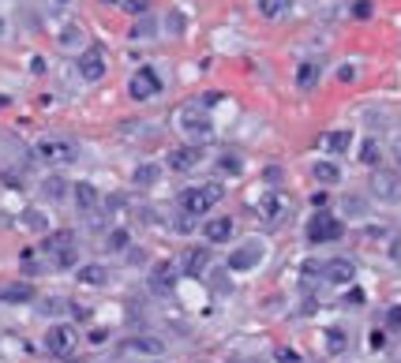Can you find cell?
<instances>
[{"label": "cell", "mask_w": 401, "mask_h": 363, "mask_svg": "<svg viewBox=\"0 0 401 363\" xmlns=\"http://www.w3.org/2000/svg\"><path fill=\"white\" fill-rule=\"evenodd\" d=\"M218 199H222V188H214V184H195V188L180 191L177 206L188 217H203V214H210L214 206H218Z\"/></svg>", "instance_id": "obj_1"}, {"label": "cell", "mask_w": 401, "mask_h": 363, "mask_svg": "<svg viewBox=\"0 0 401 363\" xmlns=\"http://www.w3.org/2000/svg\"><path fill=\"white\" fill-rule=\"evenodd\" d=\"M304 236H308V244H334V240L345 236V225H341L338 214H327V210H322V214H315V217H308Z\"/></svg>", "instance_id": "obj_2"}, {"label": "cell", "mask_w": 401, "mask_h": 363, "mask_svg": "<svg viewBox=\"0 0 401 363\" xmlns=\"http://www.w3.org/2000/svg\"><path fill=\"white\" fill-rule=\"evenodd\" d=\"M41 251L53 259V266H72L75 262V233H68V228H60V233H49L46 244H41Z\"/></svg>", "instance_id": "obj_3"}, {"label": "cell", "mask_w": 401, "mask_h": 363, "mask_svg": "<svg viewBox=\"0 0 401 363\" xmlns=\"http://www.w3.org/2000/svg\"><path fill=\"white\" fill-rule=\"evenodd\" d=\"M128 94L135 97V102H150V97L161 94V75L154 68H135L132 79H128Z\"/></svg>", "instance_id": "obj_4"}, {"label": "cell", "mask_w": 401, "mask_h": 363, "mask_svg": "<svg viewBox=\"0 0 401 363\" xmlns=\"http://www.w3.org/2000/svg\"><path fill=\"white\" fill-rule=\"evenodd\" d=\"M75 345H79V337H75V326L57 322V326L46 329V352H49V356H72Z\"/></svg>", "instance_id": "obj_5"}, {"label": "cell", "mask_w": 401, "mask_h": 363, "mask_svg": "<svg viewBox=\"0 0 401 363\" xmlns=\"http://www.w3.org/2000/svg\"><path fill=\"white\" fill-rule=\"evenodd\" d=\"M177 124H180V131L188 135L191 142H203V139H210V116L203 113V109H180L177 113Z\"/></svg>", "instance_id": "obj_6"}, {"label": "cell", "mask_w": 401, "mask_h": 363, "mask_svg": "<svg viewBox=\"0 0 401 363\" xmlns=\"http://www.w3.org/2000/svg\"><path fill=\"white\" fill-rule=\"evenodd\" d=\"M34 153H38V161H46V165H72L75 161V142H68V139H41L34 146Z\"/></svg>", "instance_id": "obj_7"}, {"label": "cell", "mask_w": 401, "mask_h": 363, "mask_svg": "<svg viewBox=\"0 0 401 363\" xmlns=\"http://www.w3.org/2000/svg\"><path fill=\"white\" fill-rule=\"evenodd\" d=\"M263 255H266V244L259 236H252L229 255V270H255L259 262H263Z\"/></svg>", "instance_id": "obj_8"}, {"label": "cell", "mask_w": 401, "mask_h": 363, "mask_svg": "<svg viewBox=\"0 0 401 363\" xmlns=\"http://www.w3.org/2000/svg\"><path fill=\"white\" fill-rule=\"evenodd\" d=\"M372 195H375L379 203H401V172L379 169L372 176Z\"/></svg>", "instance_id": "obj_9"}, {"label": "cell", "mask_w": 401, "mask_h": 363, "mask_svg": "<svg viewBox=\"0 0 401 363\" xmlns=\"http://www.w3.org/2000/svg\"><path fill=\"white\" fill-rule=\"evenodd\" d=\"M75 68H79V75H83L86 83H97L105 75V53L97 49V46H86L79 53V60H75Z\"/></svg>", "instance_id": "obj_10"}, {"label": "cell", "mask_w": 401, "mask_h": 363, "mask_svg": "<svg viewBox=\"0 0 401 363\" xmlns=\"http://www.w3.org/2000/svg\"><path fill=\"white\" fill-rule=\"evenodd\" d=\"M322 278H327L330 285H353L356 266L349 259H330V262H322Z\"/></svg>", "instance_id": "obj_11"}, {"label": "cell", "mask_w": 401, "mask_h": 363, "mask_svg": "<svg viewBox=\"0 0 401 363\" xmlns=\"http://www.w3.org/2000/svg\"><path fill=\"white\" fill-rule=\"evenodd\" d=\"M203 161V150L195 146H177V150H169V169H177V172H188V169H195V165Z\"/></svg>", "instance_id": "obj_12"}, {"label": "cell", "mask_w": 401, "mask_h": 363, "mask_svg": "<svg viewBox=\"0 0 401 363\" xmlns=\"http://www.w3.org/2000/svg\"><path fill=\"white\" fill-rule=\"evenodd\" d=\"M203 236H207V244H225L233 236V217H210L203 225Z\"/></svg>", "instance_id": "obj_13"}, {"label": "cell", "mask_w": 401, "mask_h": 363, "mask_svg": "<svg viewBox=\"0 0 401 363\" xmlns=\"http://www.w3.org/2000/svg\"><path fill=\"white\" fill-rule=\"evenodd\" d=\"M72 191H75V206H79V214H94L97 210V188H94V184L79 180V184H72Z\"/></svg>", "instance_id": "obj_14"}, {"label": "cell", "mask_w": 401, "mask_h": 363, "mask_svg": "<svg viewBox=\"0 0 401 363\" xmlns=\"http://www.w3.org/2000/svg\"><path fill=\"white\" fill-rule=\"evenodd\" d=\"M207 262H210V251L207 247H191L188 255H184V278H203Z\"/></svg>", "instance_id": "obj_15"}, {"label": "cell", "mask_w": 401, "mask_h": 363, "mask_svg": "<svg viewBox=\"0 0 401 363\" xmlns=\"http://www.w3.org/2000/svg\"><path fill=\"white\" fill-rule=\"evenodd\" d=\"M0 300H4V303H30V300H34V285H27V281L4 285V289H0Z\"/></svg>", "instance_id": "obj_16"}, {"label": "cell", "mask_w": 401, "mask_h": 363, "mask_svg": "<svg viewBox=\"0 0 401 363\" xmlns=\"http://www.w3.org/2000/svg\"><path fill=\"white\" fill-rule=\"evenodd\" d=\"M259 210H263L266 221H285V214H289V199H285V195H266Z\"/></svg>", "instance_id": "obj_17"}, {"label": "cell", "mask_w": 401, "mask_h": 363, "mask_svg": "<svg viewBox=\"0 0 401 363\" xmlns=\"http://www.w3.org/2000/svg\"><path fill=\"white\" fill-rule=\"evenodd\" d=\"M319 64L315 60H304V64H297V90H315L319 86Z\"/></svg>", "instance_id": "obj_18"}, {"label": "cell", "mask_w": 401, "mask_h": 363, "mask_svg": "<svg viewBox=\"0 0 401 363\" xmlns=\"http://www.w3.org/2000/svg\"><path fill=\"white\" fill-rule=\"evenodd\" d=\"M319 142H322V150H327V153H345V150H349V142H353V135L345 128H338V131H327Z\"/></svg>", "instance_id": "obj_19"}, {"label": "cell", "mask_w": 401, "mask_h": 363, "mask_svg": "<svg viewBox=\"0 0 401 363\" xmlns=\"http://www.w3.org/2000/svg\"><path fill=\"white\" fill-rule=\"evenodd\" d=\"M150 289L154 292H172V266L169 262H158V266L150 270Z\"/></svg>", "instance_id": "obj_20"}, {"label": "cell", "mask_w": 401, "mask_h": 363, "mask_svg": "<svg viewBox=\"0 0 401 363\" xmlns=\"http://www.w3.org/2000/svg\"><path fill=\"white\" fill-rule=\"evenodd\" d=\"M311 176H315L319 184H341V169L334 161H315L311 165Z\"/></svg>", "instance_id": "obj_21"}, {"label": "cell", "mask_w": 401, "mask_h": 363, "mask_svg": "<svg viewBox=\"0 0 401 363\" xmlns=\"http://www.w3.org/2000/svg\"><path fill=\"white\" fill-rule=\"evenodd\" d=\"M255 8H259L266 19H281V15H289L292 0H255Z\"/></svg>", "instance_id": "obj_22"}, {"label": "cell", "mask_w": 401, "mask_h": 363, "mask_svg": "<svg viewBox=\"0 0 401 363\" xmlns=\"http://www.w3.org/2000/svg\"><path fill=\"white\" fill-rule=\"evenodd\" d=\"M57 41H60V49H86V34H83V27H64Z\"/></svg>", "instance_id": "obj_23"}, {"label": "cell", "mask_w": 401, "mask_h": 363, "mask_svg": "<svg viewBox=\"0 0 401 363\" xmlns=\"http://www.w3.org/2000/svg\"><path fill=\"white\" fill-rule=\"evenodd\" d=\"M360 161L372 165V169L383 161V146H379V139H364V142H360Z\"/></svg>", "instance_id": "obj_24"}, {"label": "cell", "mask_w": 401, "mask_h": 363, "mask_svg": "<svg viewBox=\"0 0 401 363\" xmlns=\"http://www.w3.org/2000/svg\"><path fill=\"white\" fill-rule=\"evenodd\" d=\"M79 281H83V285H105V281H109V270L97 266V262H90V266L79 270Z\"/></svg>", "instance_id": "obj_25"}, {"label": "cell", "mask_w": 401, "mask_h": 363, "mask_svg": "<svg viewBox=\"0 0 401 363\" xmlns=\"http://www.w3.org/2000/svg\"><path fill=\"white\" fill-rule=\"evenodd\" d=\"M327 348H330V352H345V348H349V334H345V329H338V326L327 329Z\"/></svg>", "instance_id": "obj_26"}, {"label": "cell", "mask_w": 401, "mask_h": 363, "mask_svg": "<svg viewBox=\"0 0 401 363\" xmlns=\"http://www.w3.org/2000/svg\"><path fill=\"white\" fill-rule=\"evenodd\" d=\"M41 191H46V199H64V195H68V184H64L60 176H49V180L41 184Z\"/></svg>", "instance_id": "obj_27"}, {"label": "cell", "mask_w": 401, "mask_h": 363, "mask_svg": "<svg viewBox=\"0 0 401 363\" xmlns=\"http://www.w3.org/2000/svg\"><path fill=\"white\" fill-rule=\"evenodd\" d=\"M105 247H109V251H124L128 247V228H113V233L105 236Z\"/></svg>", "instance_id": "obj_28"}, {"label": "cell", "mask_w": 401, "mask_h": 363, "mask_svg": "<svg viewBox=\"0 0 401 363\" xmlns=\"http://www.w3.org/2000/svg\"><path fill=\"white\" fill-rule=\"evenodd\" d=\"M158 180V165H143V169H135V184L139 188H147V184Z\"/></svg>", "instance_id": "obj_29"}, {"label": "cell", "mask_w": 401, "mask_h": 363, "mask_svg": "<svg viewBox=\"0 0 401 363\" xmlns=\"http://www.w3.org/2000/svg\"><path fill=\"white\" fill-rule=\"evenodd\" d=\"M372 15H375L372 0H353V19H372Z\"/></svg>", "instance_id": "obj_30"}, {"label": "cell", "mask_w": 401, "mask_h": 363, "mask_svg": "<svg viewBox=\"0 0 401 363\" xmlns=\"http://www.w3.org/2000/svg\"><path fill=\"white\" fill-rule=\"evenodd\" d=\"M128 348H139V352H161V341H150V337H139V341H128Z\"/></svg>", "instance_id": "obj_31"}, {"label": "cell", "mask_w": 401, "mask_h": 363, "mask_svg": "<svg viewBox=\"0 0 401 363\" xmlns=\"http://www.w3.org/2000/svg\"><path fill=\"white\" fill-rule=\"evenodd\" d=\"M121 8H124L128 15H147L150 0H121Z\"/></svg>", "instance_id": "obj_32"}, {"label": "cell", "mask_w": 401, "mask_h": 363, "mask_svg": "<svg viewBox=\"0 0 401 363\" xmlns=\"http://www.w3.org/2000/svg\"><path fill=\"white\" fill-rule=\"evenodd\" d=\"M386 326H390V329H401V303L386 311Z\"/></svg>", "instance_id": "obj_33"}, {"label": "cell", "mask_w": 401, "mask_h": 363, "mask_svg": "<svg viewBox=\"0 0 401 363\" xmlns=\"http://www.w3.org/2000/svg\"><path fill=\"white\" fill-rule=\"evenodd\" d=\"M222 169H225V172H240V161H236V153H225V158H222Z\"/></svg>", "instance_id": "obj_34"}, {"label": "cell", "mask_w": 401, "mask_h": 363, "mask_svg": "<svg viewBox=\"0 0 401 363\" xmlns=\"http://www.w3.org/2000/svg\"><path fill=\"white\" fill-rule=\"evenodd\" d=\"M390 158H394V161H397V169H401V135L390 142Z\"/></svg>", "instance_id": "obj_35"}, {"label": "cell", "mask_w": 401, "mask_h": 363, "mask_svg": "<svg viewBox=\"0 0 401 363\" xmlns=\"http://www.w3.org/2000/svg\"><path fill=\"white\" fill-rule=\"evenodd\" d=\"M105 341H109V329H94L90 334V345H105Z\"/></svg>", "instance_id": "obj_36"}, {"label": "cell", "mask_w": 401, "mask_h": 363, "mask_svg": "<svg viewBox=\"0 0 401 363\" xmlns=\"http://www.w3.org/2000/svg\"><path fill=\"white\" fill-rule=\"evenodd\" d=\"M23 217H27V225H30V228H41V225H46V221H41V214H34V210H27Z\"/></svg>", "instance_id": "obj_37"}, {"label": "cell", "mask_w": 401, "mask_h": 363, "mask_svg": "<svg viewBox=\"0 0 401 363\" xmlns=\"http://www.w3.org/2000/svg\"><path fill=\"white\" fill-rule=\"evenodd\" d=\"M150 30H154V23H143V27H135V34H132V38H147Z\"/></svg>", "instance_id": "obj_38"}, {"label": "cell", "mask_w": 401, "mask_h": 363, "mask_svg": "<svg viewBox=\"0 0 401 363\" xmlns=\"http://www.w3.org/2000/svg\"><path fill=\"white\" fill-rule=\"evenodd\" d=\"M102 4H121V0H102Z\"/></svg>", "instance_id": "obj_39"}, {"label": "cell", "mask_w": 401, "mask_h": 363, "mask_svg": "<svg viewBox=\"0 0 401 363\" xmlns=\"http://www.w3.org/2000/svg\"><path fill=\"white\" fill-rule=\"evenodd\" d=\"M0 38H4V19H0Z\"/></svg>", "instance_id": "obj_40"}, {"label": "cell", "mask_w": 401, "mask_h": 363, "mask_svg": "<svg viewBox=\"0 0 401 363\" xmlns=\"http://www.w3.org/2000/svg\"><path fill=\"white\" fill-rule=\"evenodd\" d=\"M57 4H72V0H57Z\"/></svg>", "instance_id": "obj_41"}, {"label": "cell", "mask_w": 401, "mask_h": 363, "mask_svg": "<svg viewBox=\"0 0 401 363\" xmlns=\"http://www.w3.org/2000/svg\"><path fill=\"white\" fill-rule=\"evenodd\" d=\"M154 363H158V359H154Z\"/></svg>", "instance_id": "obj_42"}]
</instances>
